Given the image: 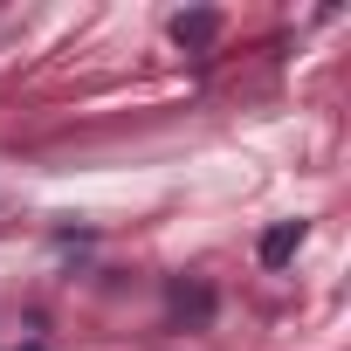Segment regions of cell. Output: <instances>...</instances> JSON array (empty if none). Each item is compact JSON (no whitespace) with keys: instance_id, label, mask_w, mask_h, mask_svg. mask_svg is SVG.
Listing matches in <instances>:
<instances>
[{"instance_id":"obj_1","label":"cell","mask_w":351,"mask_h":351,"mask_svg":"<svg viewBox=\"0 0 351 351\" xmlns=\"http://www.w3.org/2000/svg\"><path fill=\"white\" fill-rule=\"evenodd\" d=\"M296 248H303V221H282V228H269V234H262V262H269V269H282Z\"/></svg>"}]
</instances>
